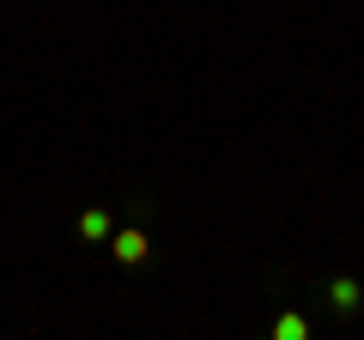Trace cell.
I'll return each mask as SVG.
<instances>
[{
  "instance_id": "cell-2",
  "label": "cell",
  "mask_w": 364,
  "mask_h": 340,
  "mask_svg": "<svg viewBox=\"0 0 364 340\" xmlns=\"http://www.w3.org/2000/svg\"><path fill=\"white\" fill-rule=\"evenodd\" d=\"M322 304H328V316H358L364 310V280L358 274H328L322 280Z\"/></svg>"
},
{
  "instance_id": "cell-1",
  "label": "cell",
  "mask_w": 364,
  "mask_h": 340,
  "mask_svg": "<svg viewBox=\"0 0 364 340\" xmlns=\"http://www.w3.org/2000/svg\"><path fill=\"white\" fill-rule=\"evenodd\" d=\"M146 207H152V201H146ZM146 207L140 213H134V219L128 225H116V231H109V262H116V267H146V262H152V237H146Z\"/></svg>"
},
{
  "instance_id": "cell-4",
  "label": "cell",
  "mask_w": 364,
  "mask_h": 340,
  "mask_svg": "<svg viewBox=\"0 0 364 340\" xmlns=\"http://www.w3.org/2000/svg\"><path fill=\"white\" fill-rule=\"evenodd\" d=\"M267 334H273V340H310V334H316V322H310L304 310H279Z\"/></svg>"
},
{
  "instance_id": "cell-3",
  "label": "cell",
  "mask_w": 364,
  "mask_h": 340,
  "mask_svg": "<svg viewBox=\"0 0 364 340\" xmlns=\"http://www.w3.org/2000/svg\"><path fill=\"white\" fill-rule=\"evenodd\" d=\"M73 231H79V243H109V231H116V213L109 207H85L73 219Z\"/></svg>"
}]
</instances>
